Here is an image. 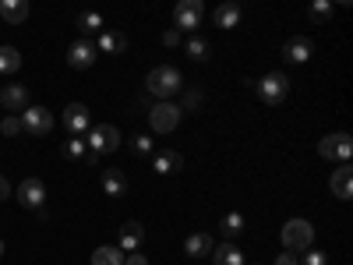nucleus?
Masks as SVG:
<instances>
[{"label":"nucleus","mask_w":353,"mask_h":265,"mask_svg":"<svg viewBox=\"0 0 353 265\" xmlns=\"http://www.w3.org/2000/svg\"><path fill=\"white\" fill-rule=\"evenodd\" d=\"M184 88V75L176 71L173 64H163V68H152L149 78H145V96H152L156 103H170L176 92Z\"/></svg>","instance_id":"nucleus-1"},{"label":"nucleus","mask_w":353,"mask_h":265,"mask_svg":"<svg viewBox=\"0 0 353 265\" xmlns=\"http://www.w3.org/2000/svg\"><path fill=\"white\" fill-rule=\"evenodd\" d=\"M283 251H293V255H304L311 244H314V226L307 219H290L283 226Z\"/></svg>","instance_id":"nucleus-2"},{"label":"nucleus","mask_w":353,"mask_h":265,"mask_svg":"<svg viewBox=\"0 0 353 265\" xmlns=\"http://www.w3.org/2000/svg\"><path fill=\"white\" fill-rule=\"evenodd\" d=\"M254 96H258L261 103H269V106L283 103V99L290 96V78H286L283 71H272V75L258 78V81H254Z\"/></svg>","instance_id":"nucleus-3"},{"label":"nucleus","mask_w":353,"mask_h":265,"mask_svg":"<svg viewBox=\"0 0 353 265\" xmlns=\"http://www.w3.org/2000/svg\"><path fill=\"white\" fill-rule=\"evenodd\" d=\"M85 145H88V149H92V153H117V149H121V131H117L113 124H92V128H88V135H85Z\"/></svg>","instance_id":"nucleus-4"},{"label":"nucleus","mask_w":353,"mask_h":265,"mask_svg":"<svg viewBox=\"0 0 353 265\" xmlns=\"http://www.w3.org/2000/svg\"><path fill=\"white\" fill-rule=\"evenodd\" d=\"M61 124H64V131L71 138H85L88 128H92V113H88L85 103H68L64 113H61Z\"/></svg>","instance_id":"nucleus-5"},{"label":"nucleus","mask_w":353,"mask_h":265,"mask_svg":"<svg viewBox=\"0 0 353 265\" xmlns=\"http://www.w3.org/2000/svg\"><path fill=\"white\" fill-rule=\"evenodd\" d=\"M181 106L176 103H152V110H149V128L156 131V135H170L176 124H181Z\"/></svg>","instance_id":"nucleus-6"},{"label":"nucleus","mask_w":353,"mask_h":265,"mask_svg":"<svg viewBox=\"0 0 353 265\" xmlns=\"http://www.w3.org/2000/svg\"><path fill=\"white\" fill-rule=\"evenodd\" d=\"M21 131L32 135V138H46L53 131V113L46 106H28L21 113Z\"/></svg>","instance_id":"nucleus-7"},{"label":"nucleus","mask_w":353,"mask_h":265,"mask_svg":"<svg viewBox=\"0 0 353 265\" xmlns=\"http://www.w3.org/2000/svg\"><path fill=\"white\" fill-rule=\"evenodd\" d=\"M318 156L321 159H350L353 156V138L346 135V131H336V135H325L318 141Z\"/></svg>","instance_id":"nucleus-8"},{"label":"nucleus","mask_w":353,"mask_h":265,"mask_svg":"<svg viewBox=\"0 0 353 265\" xmlns=\"http://www.w3.org/2000/svg\"><path fill=\"white\" fill-rule=\"evenodd\" d=\"M201 18H205V4H201V0H181V4L173 8L176 32H191V28H198Z\"/></svg>","instance_id":"nucleus-9"},{"label":"nucleus","mask_w":353,"mask_h":265,"mask_svg":"<svg viewBox=\"0 0 353 265\" xmlns=\"http://www.w3.org/2000/svg\"><path fill=\"white\" fill-rule=\"evenodd\" d=\"M18 202L32 213L46 209V184L39 181V177H25V181L18 184Z\"/></svg>","instance_id":"nucleus-10"},{"label":"nucleus","mask_w":353,"mask_h":265,"mask_svg":"<svg viewBox=\"0 0 353 265\" xmlns=\"http://www.w3.org/2000/svg\"><path fill=\"white\" fill-rule=\"evenodd\" d=\"M68 64H71L74 71H88V68L96 64V43H92V39L71 43V46H68Z\"/></svg>","instance_id":"nucleus-11"},{"label":"nucleus","mask_w":353,"mask_h":265,"mask_svg":"<svg viewBox=\"0 0 353 265\" xmlns=\"http://www.w3.org/2000/svg\"><path fill=\"white\" fill-rule=\"evenodd\" d=\"M0 106L21 117L28 106H32V99H28V88H25V85H4V88H0Z\"/></svg>","instance_id":"nucleus-12"},{"label":"nucleus","mask_w":353,"mask_h":265,"mask_svg":"<svg viewBox=\"0 0 353 265\" xmlns=\"http://www.w3.org/2000/svg\"><path fill=\"white\" fill-rule=\"evenodd\" d=\"M99 184H103L106 198H124L128 188H131V184H128V173H124V170H117V166H106V170H103Z\"/></svg>","instance_id":"nucleus-13"},{"label":"nucleus","mask_w":353,"mask_h":265,"mask_svg":"<svg viewBox=\"0 0 353 265\" xmlns=\"http://www.w3.org/2000/svg\"><path fill=\"white\" fill-rule=\"evenodd\" d=\"M311 39H304V36H293V39H286L283 43V57L290 64H304V61H311Z\"/></svg>","instance_id":"nucleus-14"},{"label":"nucleus","mask_w":353,"mask_h":265,"mask_svg":"<svg viewBox=\"0 0 353 265\" xmlns=\"http://www.w3.org/2000/svg\"><path fill=\"white\" fill-rule=\"evenodd\" d=\"M149 159H152V170L156 173H176V170H184V156L173 153V149H156Z\"/></svg>","instance_id":"nucleus-15"},{"label":"nucleus","mask_w":353,"mask_h":265,"mask_svg":"<svg viewBox=\"0 0 353 265\" xmlns=\"http://www.w3.org/2000/svg\"><path fill=\"white\" fill-rule=\"evenodd\" d=\"M212 21H216V28H237V25L244 21V8H241V4H233V0H226V4L216 8Z\"/></svg>","instance_id":"nucleus-16"},{"label":"nucleus","mask_w":353,"mask_h":265,"mask_svg":"<svg viewBox=\"0 0 353 265\" xmlns=\"http://www.w3.org/2000/svg\"><path fill=\"white\" fill-rule=\"evenodd\" d=\"M64 156H68V159H81L85 166H99V153L88 149L85 138H68V141H64Z\"/></svg>","instance_id":"nucleus-17"},{"label":"nucleus","mask_w":353,"mask_h":265,"mask_svg":"<svg viewBox=\"0 0 353 265\" xmlns=\"http://www.w3.org/2000/svg\"><path fill=\"white\" fill-rule=\"evenodd\" d=\"M329 188H332V195H336V198L350 202V195H353V170H350V163H343L339 170H332Z\"/></svg>","instance_id":"nucleus-18"},{"label":"nucleus","mask_w":353,"mask_h":265,"mask_svg":"<svg viewBox=\"0 0 353 265\" xmlns=\"http://www.w3.org/2000/svg\"><path fill=\"white\" fill-rule=\"evenodd\" d=\"M128 50V36L124 32H113V28H106V32H99V43H96V53H106V57H117Z\"/></svg>","instance_id":"nucleus-19"},{"label":"nucleus","mask_w":353,"mask_h":265,"mask_svg":"<svg viewBox=\"0 0 353 265\" xmlns=\"http://www.w3.org/2000/svg\"><path fill=\"white\" fill-rule=\"evenodd\" d=\"M141 241H145V226H141V223H134V219H131V223H124V226H121V251H124V255L138 251V248H141Z\"/></svg>","instance_id":"nucleus-20"},{"label":"nucleus","mask_w":353,"mask_h":265,"mask_svg":"<svg viewBox=\"0 0 353 265\" xmlns=\"http://www.w3.org/2000/svg\"><path fill=\"white\" fill-rule=\"evenodd\" d=\"M212 248H216V237H212V233H191V237L184 241V251H188L191 258L212 255Z\"/></svg>","instance_id":"nucleus-21"},{"label":"nucleus","mask_w":353,"mask_h":265,"mask_svg":"<svg viewBox=\"0 0 353 265\" xmlns=\"http://www.w3.org/2000/svg\"><path fill=\"white\" fill-rule=\"evenodd\" d=\"M0 18L8 25H21L28 18V0H0Z\"/></svg>","instance_id":"nucleus-22"},{"label":"nucleus","mask_w":353,"mask_h":265,"mask_svg":"<svg viewBox=\"0 0 353 265\" xmlns=\"http://www.w3.org/2000/svg\"><path fill=\"white\" fill-rule=\"evenodd\" d=\"M244 230H248V216H244V213H226V216L219 219V233H223L226 241L241 237Z\"/></svg>","instance_id":"nucleus-23"},{"label":"nucleus","mask_w":353,"mask_h":265,"mask_svg":"<svg viewBox=\"0 0 353 265\" xmlns=\"http://www.w3.org/2000/svg\"><path fill=\"white\" fill-rule=\"evenodd\" d=\"M212 265H244V251L233 241H226V244L212 248Z\"/></svg>","instance_id":"nucleus-24"},{"label":"nucleus","mask_w":353,"mask_h":265,"mask_svg":"<svg viewBox=\"0 0 353 265\" xmlns=\"http://www.w3.org/2000/svg\"><path fill=\"white\" fill-rule=\"evenodd\" d=\"M78 32H81V36L106 32V18H103L99 11H81V14H78Z\"/></svg>","instance_id":"nucleus-25"},{"label":"nucleus","mask_w":353,"mask_h":265,"mask_svg":"<svg viewBox=\"0 0 353 265\" xmlns=\"http://www.w3.org/2000/svg\"><path fill=\"white\" fill-rule=\"evenodd\" d=\"M184 50H188V57H191V61H209V57H212V43L209 39H201V36H188V43H184Z\"/></svg>","instance_id":"nucleus-26"},{"label":"nucleus","mask_w":353,"mask_h":265,"mask_svg":"<svg viewBox=\"0 0 353 265\" xmlns=\"http://www.w3.org/2000/svg\"><path fill=\"white\" fill-rule=\"evenodd\" d=\"M21 71V53L14 46H0V75H18Z\"/></svg>","instance_id":"nucleus-27"},{"label":"nucleus","mask_w":353,"mask_h":265,"mask_svg":"<svg viewBox=\"0 0 353 265\" xmlns=\"http://www.w3.org/2000/svg\"><path fill=\"white\" fill-rule=\"evenodd\" d=\"M92 265H124V251L121 248H96L92 251Z\"/></svg>","instance_id":"nucleus-28"},{"label":"nucleus","mask_w":353,"mask_h":265,"mask_svg":"<svg viewBox=\"0 0 353 265\" xmlns=\"http://www.w3.org/2000/svg\"><path fill=\"white\" fill-rule=\"evenodd\" d=\"M201 103H205V96L198 92V88H181V113H184V110L198 113V110H201Z\"/></svg>","instance_id":"nucleus-29"},{"label":"nucleus","mask_w":353,"mask_h":265,"mask_svg":"<svg viewBox=\"0 0 353 265\" xmlns=\"http://www.w3.org/2000/svg\"><path fill=\"white\" fill-rule=\"evenodd\" d=\"M332 11H336V8H332V0H314L307 14H311L314 25H321V21H329V18H332Z\"/></svg>","instance_id":"nucleus-30"},{"label":"nucleus","mask_w":353,"mask_h":265,"mask_svg":"<svg viewBox=\"0 0 353 265\" xmlns=\"http://www.w3.org/2000/svg\"><path fill=\"white\" fill-rule=\"evenodd\" d=\"M131 149H134L138 156H152V153H156V141H152V135H134V138H131Z\"/></svg>","instance_id":"nucleus-31"},{"label":"nucleus","mask_w":353,"mask_h":265,"mask_svg":"<svg viewBox=\"0 0 353 265\" xmlns=\"http://www.w3.org/2000/svg\"><path fill=\"white\" fill-rule=\"evenodd\" d=\"M0 135H8V138H14V135H21V117H18V113H11V117H4V121H0Z\"/></svg>","instance_id":"nucleus-32"},{"label":"nucleus","mask_w":353,"mask_h":265,"mask_svg":"<svg viewBox=\"0 0 353 265\" xmlns=\"http://www.w3.org/2000/svg\"><path fill=\"white\" fill-rule=\"evenodd\" d=\"M297 265H329V258H325V251L307 248V251H304V258H297Z\"/></svg>","instance_id":"nucleus-33"},{"label":"nucleus","mask_w":353,"mask_h":265,"mask_svg":"<svg viewBox=\"0 0 353 265\" xmlns=\"http://www.w3.org/2000/svg\"><path fill=\"white\" fill-rule=\"evenodd\" d=\"M163 46H181V32H176V28H166V32H163Z\"/></svg>","instance_id":"nucleus-34"},{"label":"nucleus","mask_w":353,"mask_h":265,"mask_svg":"<svg viewBox=\"0 0 353 265\" xmlns=\"http://www.w3.org/2000/svg\"><path fill=\"white\" fill-rule=\"evenodd\" d=\"M124 265H149V258L138 255V251H131V255H124Z\"/></svg>","instance_id":"nucleus-35"},{"label":"nucleus","mask_w":353,"mask_h":265,"mask_svg":"<svg viewBox=\"0 0 353 265\" xmlns=\"http://www.w3.org/2000/svg\"><path fill=\"white\" fill-rule=\"evenodd\" d=\"M8 198H11V181L0 173V202H8Z\"/></svg>","instance_id":"nucleus-36"},{"label":"nucleus","mask_w":353,"mask_h":265,"mask_svg":"<svg viewBox=\"0 0 353 265\" xmlns=\"http://www.w3.org/2000/svg\"><path fill=\"white\" fill-rule=\"evenodd\" d=\"M131 110H152V96H134V106Z\"/></svg>","instance_id":"nucleus-37"},{"label":"nucleus","mask_w":353,"mask_h":265,"mask_svg":"<svg viewBox=\"0 0 353 265\" xmlns=\"http://www.w3.org/2000/svg\"><path fill=\"white\" fill-rule=\"evenodd\" d=\"M276 265H297V255H293V251H283V255L276 258Z\"/></svg>","instance_id":"nucleus-38"},{"label":"nucleus","mask_w":353,"mask_h":265,"mask_svg":"<svg viewBox=\"0 0 353 265\" xmlns=\"http://www.w3.org/2000/svg\"><path fill=\"white\" fill-rule=\"evenodd\" d=\"M0 255H4V241H0Z\"/></svg>","instance_id":"nucleus-39"}]
</instances>
